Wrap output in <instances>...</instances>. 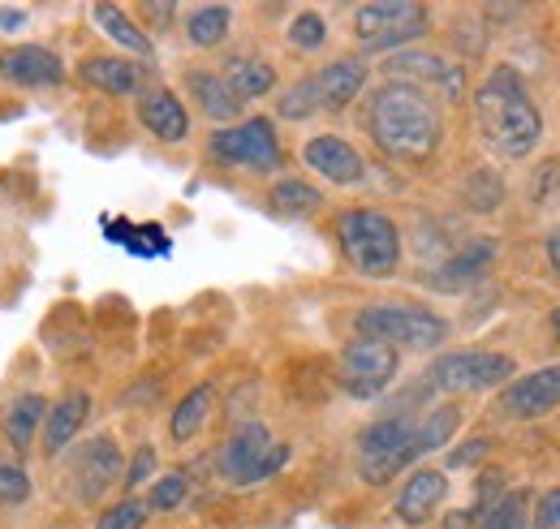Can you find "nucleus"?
I'll return each mask as SVG.
<instances>
[{"label":"nucleus","mask_w":560,"mask_h":529,"mask_svg":"<svg viewBox=\"0 0 560 529\" xmlns=\"http://www.w3.org/2000/svg\"><path fill=\"white\" fill-rule=\"evenodd\" d=\"M190 95L203 104V113H208L211 121H233L242 113L237 91L224 78H215V73H190Z\"/></svg>","instance_id":"nucleus-22"},{"label":"nucleus","mask_w":560,"mask_h":529,"mask_svg":"<svg viewBox=\"0 0 560 529\" xmlns=\"http://www.w3.org/2000/svg\"><path fill=\"white\" fill-rule=\"evenodd\" d=\"M211 404H215V388L203 384V388H195L190 397L173 409L168 431H173V439H177V444H186V439H195V435L203 431V422L211 418Z\"/></svg>","instance_id":"nucleus-26"},{"label":"nucleus","mask_w":560,"mask_h":529,"mask_svg":"<svg viewBox=\"0 0 560 529\" xmlns=\"http://www.w3.org/2000/svg\"><path fill=\"white\" fill-rule=\"evenodd\" d=\"M427 31V9L415 0H375L353 13V35L366 48H401Z\"/></svg>","instance_id":"nucleus-7"},{"label":"nucleus","mask_w":560,"mask_h":529,"mask_svg":"<svg viewBox=\"0 0 560 529\" xmlns=\"http://www.w3.org/2000/svg\"><path fill=\"white\" fill-rule=\"evenodd\" d=\"M48 418V400L44 397H18L9 409H4V439L22 452V448H31V439H35V431H39V422Z\"/></svg>","instance_id":"nucleus-23"},{"label":"nucleus","mask_w":560,"mask_h":529,"mask_svg":"<svg viewBox=\"0 0 560 529\" xmlns=\"http://www.w3.org/2000/svg\"><path fill=\"white\" fill-rule=\"evenodd\" d=\"M397 366H401V353L393 344L358 336V340L346 344V353H341V388L358 400L380 397L397 379Z\"/></svg>","instance_id":"nucleus-8"},{"label":"nucleus","mask_w":560,"mask_h":529,"mask_svg":"<svg viewBox=\"0 0 560 529\" xmlns=\"http://www.w3.org/2000/svg\"><path fill=\"white\" fill-rule=\"evenodd\" d=\"M229 22H233L229 4H199V9L186 17V39H190L195 48H215V44L229 35Z\"/></svg>","instance_id":"nucleus-27"},{"label":"nucleus","mask_w":560,"mask_h":529,"mask_svg":"<svg viewBox=\"0 0 560 529\" xmlns=\"http://www.w3.org/2000/svg\"><path fill=\"white\" fill-rule=\"evenodd\" d=\"M552 328H557V340H560V306L552 310Z\"/></svg>","instance_id":"nucleus-41"},{"label":"nucleus","mask_w":560,"mask_h":529,"mask_svg":"<svg viewBox=\"0 0 560 529\" xmlns=\"http://www.w3.org/2000/svg\"><path fill=\"white\" fill-rule=\"evenodd\" d=\"M358 336L366 340H384L393 349H435L448 340V324L427 310V306H406V302H380V306H366L358 319H353Z\"/></svg>","instance_id":"nucleus-4"},{"label":"nucleus","mask_w":560,"mask_h":529,"mask_svg":"<svg viewBox=\"0 0 560 529\" xmlns=\"http://www.w3.org/2000/svg\"><path fill=\"white\" fill-rule=\"evenodd\" d=\"M457 426H462V413H457L453 404L431 409L422 422H415V431H410V439H406V448H401V457H397V473H401V469H410L415 461H422L427 452L444 448V444L457 435Z\"/></svg>","instance_id":"nucleus-15"},{"label":"nucleus","mask_w":560,"mask_h":529,"mask_svg":"<svg viewBox=\"0 0 560 529\" xmlns=\"http://www.w3.org/2000/svg\"><path fill=\"white\" fill-rule=\"evenodd\" d=\"M311 82H315V95H319V113H341L358 99V91L366 82V66L346 57V61H332L328 69H319Z\"/></svg>","instance_id":"nucleus-17"},{"label":"nucleus","mask_w":560,"mask_h":529,"mask_svg":"<svg viewBox=\"0 0 560 529\" xmlns=\"http://www.w3.org/2000/svg\"><path fill=\"white\" fill-rule=\"evenodd\" d=\"M535 526H539V529H560V486H557V491H548V495L539 499V508H535Z\"/></svg>","instance_id":"nucleus-35"},{"label":"nucleus","mask_w":560,"mask_h":529,"mask_svg":"<svg viewBox=\"0 0 560 529\" xmlns=\"http://www.w3.org/2000/svg\"><path fill=\"white\" fill-rule=\"evenodd\" d=\"M215 465H220V478H224V482H233V486H255V482L272 478V473H280V469L289 465V444H277L268 426L246 422V426H237V431L224 439Z\"/></svg>","instance_id":"nucleus-5"},{"label":"nucleus","mask_w":560,"mask_h":529,"mask_svg":"<svg viewBox=\"0 0 560 529\" xmlns=\"http://www.w3.org/2000/svg\"><path fill=\"white\" fill-rule=\"evenodd\" d=\"M384 69H388L393 78H401L406 86L431 82V86L444 91L448 99H462V91H466L462 66H448V61H440V57H431V52H397Z\"/></svg>","instance_id":"nucleus-14"},{"label":"nucleus","mask_w":560,"mask_h":529,"mask_svg":"<svg viewBox=\"0 0 560 529\" xmlns=\"http://www.w3.org/2000/svg\"><path fill=\"white\" fill-rule=\"evenodd\" d=\"M78 78L104 95H135L142 86V69L135 61H121V57H91L78 66Z\"/></svg>","instance_id":"nucleus-20"},{"label":"nucleus","mask_w":560,"mask_h":529,"mask_svg":"<svg viewBox=\"0 0 560 529\" xmlns=\"http://www.w3.org/2000/svg\"><path fill=\"white\" fill-rule=\"evenodd\" d=\"M337 237L350 267L362 275L380 280V275H393L401 263V233L384 211H346L337 220Z\"/></svg>","instance_id":"nucleus-3"},{"label":"nucleus","mask_w":560,"mask_h":529,"mask_svg":"<svg viewBox=\"0 0 560 529\" xmlns=\"http://www.w3.org/2000/svg\"><path fill=\"white\" fill-rule=\"evenodd\" d=\"M121 478H126V461H121V448H117L108 435L91 439V444L73 457V495H78L82 504H95V499H100L104 491H113Z\"/></svg>","instance_id":"nucleus-10"},{"label":"nucleus","mask_w":560,"mask_h":529,"mask_svg":"<svg viewBox=\"0 0 560 529\" xmlns=\"http://www.w3.org/2000/svg\"><path fill=\"white\" fill-rule=\"evenodd\" d=\"M31 499V473L22 465L0 461V504H22Z\"/></svg>","instance_id":"nucleus-34"},{"label":"nucleus","mask_w":560,"mask_h":529,"mask_svg":"<svg viewBox=\"0 0 560 529\" xmlns=\"http://www.w3.org/2000/svg\"><path fill=\"white\" fill-rule=\"evenodd\" d=\"M182 499H186V473H164V478L151 486L147 508H151V513H173Z\"/></svg>","instance_id":"nucleus-32"},{"label":"nucleus","mask_w":560,"mask_h":529,"mask_svg":"<svg viewBox=\"0 0 560 529\" xmlns=\"http://www.w3.org/2000/svg\"><path fill=\"white\" fill-rule=\"evenodd\" d=\"M151 469H155V452H151V448H142L139 457H135V465L126 469V478H121V482H126V486H142V482L151 478Z\"/></svg>","instance_id":"nucleus-36"},{"label":"nucleus","mask_w":560,"mask_h":529,"mask_svg":"<svg viewBox=\"0 0 560 529\" xmlns=\"http://www.w3.org/2000/svg\"><path fill=\"white\" fill-rule=\"evenodd\" d=\"M86 413H91V397H86V392H70V397L57 400V404L48 409V418H44V452H48V457H61V452L70 448L73 435H78L82 422H86Z\"/></svg>","instance_id":"nucleus-18"},{"label":"nucleus","mask_w":560,"mask_h":529,"mask_svg":"<svg viewBox=\"0 0 560 529\" xmlns=\"http://www.w3.org/2000/svg\"><path fill=\"white\" fill-rule=\"evenodd\" d=\"M475 108H479V126L488 133V142L509 155V160H522L539 146V133H544V117L535 108V99L526 95L522 78L513 69H495L488 82L479 86L475 95Z\"/></svg>","instance_id":"nucleus-2"},{"label":"nucleus","mask_w":560,"mask_h":529,"mask_svg":"<svg viewBox=\"0 0 560 529\" xmlns=\"http://www.w3.org/2000/svg\"><path fill=\"white\" fill-rule=\"evenodd\" d=\"M315 113H319V95H315V82H311V78H302L298 86L284 91V99H280V117L302 121V117H315Z\"/></svg>","instance_id":"nucleus-30"},{"label":"nucleus","mask_w":560,"mask_h":529,"mask_svg":"<svg viewBox=\"0 0 560 529\" xmlns=\"http://www.w3.org/2000/svg\"><path fill=\"white\" fill-rule=\"evenodd\" d=\"M319 202H324V195L306 181H280L272 190V207L280 215H311V211H319Z\"/></svg>","instance_id":"nucleus-29"},{"label":"nucleus","mask_w":560,"mask_h":529,"mask_svg":"<svg viewBox=\"0 0 560 529\" xmlns=\"http://www.w3.org/2000/svg\"><path fill=\"white\" fill-rule=\"evenodd\" d=\"M224 82L237 91V99L246 104V99H255V95H268L272 86H277V73L272 66H264V61H255V57H233L229 69H224Z\"/></svg>","instance_id":"nucleus-25"},{"label":"nucleus","mask_w":560,"mask_h":529,"mask_svg":"<svg viewBox=\"0 0 560 529\" xmlns=\"http://www.w3.org/2000/svg\"><path fill=\"white\" fill-rule=\"evenodd\" d=\"M530 526V495L526 491H509L495 504L483 508L479 529H526Z\"/></svg>","instance_id":"nucleus-28"},{"label":"nucleus","mask_w":560,"mask_h":529,"mask_svg":"<svg viewBox=\"0 0 560 529\" xmlns=\"http://www.w3.org/2000/svg\"><path fill=\"white\" fill-rule=\"evenodd\" d=\"M139 121L155 133L160 142H182L186 130H190V117H186V108H182V99H177L173 91H151V95H142Z\"/></svg>","instance_id":"nucleus-19"},{"label":"nucleus","mask_w":560,"mask_h":529,"mask_svg":"<svg viewBox=\"0 0 560 529\" xmlns=\"http://www.w3.org/2000/svg\"><path fill=\"white\" fill-rule=\"evenodd\" d=\"M147 17L151 22H168L173 17V4H147Z\"/></svg>","instance_id":"nucleus-39"},{"label":"nucleus","mask_w":560,"mask_h":529,"mask_svg":"<svg viewBox=\"0 0 560 529\" xmlns=\"http://www.w3.org/2000/svg\"><path fill=\"white\" fill-rule=\"evenodd\" d=\"M142 521H147V504L142 499H121L108 513H100L95 529H142Z\"/></svg>","instance_id":"nucleus-33"},{"label":"nucleus","mask_w":560,"mask_h":529,"mask_svg":"<svg viewBox=\"0 0 560 529\" xmlns=\"http://www.w3.org/2000/svg\"><path fill=\"white\" fill-rule=\"evenodd\" d=\"M557 404H560V366H544V371H535V375L513 379V384L500 392V400H495L500 418H513V422L544 418V413L557 409Z\"/></svg>","instance_id":"nucleus-11"},{"label":"nucleus","mask_w":560,"mask_h":529,"mask_svg":"<svg viewBox=\"0 0 560 529\" xmlns=\"http://www.w3.org/2000/svg\"><path fill=\"white\" fill-rule=\"evenodd\" d=\"M211 155L224 160V164L250 168V173H272V168H280L277 130H272V121L255 117V121H246V126L211 133Z\"/></svg>","instance_id":"nucleus-9"},{"label":"nucleus","mask_w":560,"mask_h":529,"mask_svg":"<svg viewBox=\"0 0 560 529\" xmlns=\"http://www.w3.org/2000/svg\"><path fill=\"white\" fill-rule=\"evenodd\" d=\"M302 160H306V164H311L319 177H328L332 186H358V181L366 177L362 155L353 151L346 138H332V133L311 138V142L302 146Z\"/></svg>","instance_id":"nucleus-12"},{"label":"nucleus","mask_w":560,"mask_h":529,"mask_svg":"<svg viewBox=\"0 0 560 529\" xmlns=\"http://www.w3.org/2000/svg\"><path fill=\"white\" fill-rule=\"evenodd\" d=\"M0 78L13 82V86H57L66 78V66L52 48L18 44V48L0 52Z\"/></svg>","instance_id":"nucleus-13"},{"label":"nucleus","mask_w":560,"mask_h":529,"mask_svg":"<svg viewBox=\"0 0 560 529\" xmlns=\"http://www.w3.org/2000/svg\"><path fill=\"white\" fill-rule=\"evenodd\" d=\"M366 130H371L375 146L384 155L406 160V164L431 160L440 138H444L435 104L422 95L419 86H406V82H388V86L375 91V99L366 108Z\"/></svg>","instance_id":"nucleus-1"},{"label":"nucleus","mask_w":560,"mask_h":529,"mask_svg":"<svg viewBox=\"0 0 560 529\" xmlns=\"http://www.w3.org/2000/svg\"><path fill=\"white\" fill-rule=\"evenodd\" d=\"M491 242H470L462 255H453L448 263L431 275V289H444V293H457V289H470L475 280H483V271L491 267Z\"/></svg>","instance_id":"nucleus-21"},{"label":"nucleus","mask_w":560,"mask_h":529,"mask_svg":"<svg viewBox=\"0 0 560 529\" xmlns=\"http://www.w3.org/2000/svg\"><path fill=\"white\" fill-rule=\"evenodd\" d=\"M488 452V439H475L470 448H462V452H453V465H470V461H479Z\"/></svg>","instance_id":"nucleus-38"},{"label":"nucleus","mask_w":560,"mask_h":529,"mask_svg":"<svg viewBox=\"0 0 560 529\" xmlns=\"http://www.w3.org/2000/svg\"><path fill=\"white\" fill-rule=\"evenodd\" d=\"M95 22H100V31L117 44V48H126V52H139L147 57L151 52V39H147V31L135 26V17L130 13H121L117 4H95Z\"/></svg>","instance_id":"nucleus-24"},{"label":"nucleus","mask_w":560,"mask_h":529,"mask_svg":"<svg viewBox=\"0 0 560 529\" xmlns=\"http://www.w3.org/2000/svg\"><path fill=\"white\" fill-rule=\"evenodd\" d=\"M444 495H448V478L440 469H419V473H410V482L397 495V517L406 526H422L444 504Z\"/></svg>","instance_id":"nucleus-16"},{"label":"nucleus","mask_w":560,"mask_h":529,"mask_svg":"<svg viewBox=\"0 0 560 529\" xmlns=\"http://www.w3.org/2000/svg\"><path fill=\"white\" fill-rule=\"evenodd\" d=\"M513 357L488 353V349H466V353H444L440 362H431L427 384L440 392H488L500 388L504 379H513Z\"/></svg>","instance_id":"nucleus-6"},{"label":"nucleus","mask_w":560,"mask_h":529,"mask_svg":"<svg viewBox=\"0 0 560 529\" xmlns=\"http://www.w3.org/2000/svg\"><path fill=\"white\" fill-rule=\"evenodd\" d=\"M324 39H328V26H324V17H319V13H311V9H306V13H298V17H293V26H289V44H293V48L315 52Z\"/></svg>","instance_id":"nucleus-31"},{"label":"nucleus","mask_w":560,"mask_h":529,"mask_svg":"<svg viewBox=\"0 0 560 529\" xmlns=\"http://www.w3.org/2000/svg\"><path fill=\"white\" fill-rule=\"evenodd\" d=\"M26 22V9H18V4H0V31H18Z\"/></svg>","instance_id":"nucleus-37"},{"label":"nucleus","mask_w":560,"mask_h":529,"mask_svg":"<svg viewBox=\"0 0 560 529\" xmlns=\"http://www.w3.org/2000/svg\"><path fill=\"white\" fill-rule=\"evenodd\" d=\"M548 259H552V271L560 275V233H552V237H548Z\"/></svg>","instance_id":"nucleus-40"}]
</instances>
